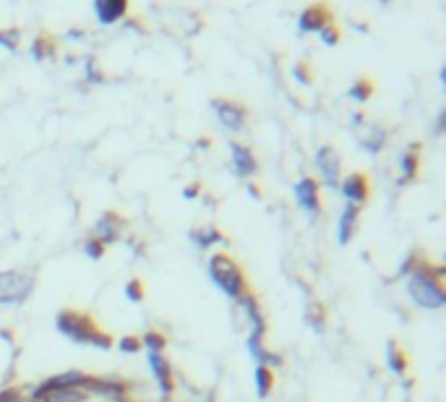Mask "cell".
Segmentation results:
<instances>
[{"label": "cell", "instance_id": "1", "mask_svg": "<svg viewBox=\"0 0 446 402\" xmlns=\"http://www.w3.org/2000/svg\"><path fill=\"white\" fill-rule=\"evenodd\" d=\"M407 293L412 303L425 308V311H436L446 306V290H444V266L431 261H417L407 277Z\"/></svg>", "mask_w": 446, "mask_h": 402}, {"label": "cell", "instance_id": "2", "mask_svg": "<svg viewBox=\"0 0 446 402\" xmlns=\"http://www.w3.org/2000/svg\"><path fill=\"white\" fill-rule=\"evenodd\" d=\"M55 326L63 337H69L71 342H81V345H91L97 350H110L113 348V337L107 332H102L97 326V321L91 319L89 313L76 311V308H63L58 311Z\"/></svg>", "mask_w": 446, "mask_h": 402}, {"label": "cell", "instance_id": "3", "mask_svg": "<svg viewBox=\"0 0 446 402\" xmlns=\"http://www.w3.org/2000/svg\"><path fill=\"white\" fill-rule=\"evenodd\" d=\"M209 277L230 301H240L248 293L245 272H243V266L230 253H214L209 258Z\"/></svg>", "mask_w": 446, "mask_h": 402}, {"label": "cell", "instance_id": "4", "mask_svg": "<svg viewBox=\"0 0 446 402\" xmlns=\"http://www.w3.org/2000/svg\"><path fill=\"white\" fill-rule=\"evenodd\" d=\"M37 288V274L21 269L0 272V306H21Z\"/></svg>", "mask_w": 446, "mask_h": 402}, {"label": "cell", "instance_id": "5", "mask_svg": "<svg viewBox=\"0 0 446 402\" xmlns=\"http://www.w3.org/2000/svg\"><path fill=\"white\" fill-rule=\"evenodd\" d=\"M83 392L86 395H97L105 397V400L113 402H126L131 400V384L128 381L118 379V376H89L86 384H83Z\"/></svg>", "mask_w": 446, "mask_h": 402}, {"label": "cell", "instance_id": "6", "mask_svg": "<svg viewBox=\"0 0 446 402\" xmlns=\"http://www.w3.org/2000/svg\"><path fill=\"white\" fill-rule=\"evenodd\" d=\"M212 107H214V115H217V121L225 126L227 131H245L248 126V107L238 102V99H230V97H220V99H212Z\"/></svg>", "mask_w": 446, "mask_h": 402}, {"label": "cell", "instance_id": "7", "mask_svg": "<svg viewBox=\"0 0 446 402\" xmlns=\"http://www.w3.org/2000/svg\"><path fill=\"white\" fill-rule=\"evenodd\" d=\"M313 162H316V170H318V175H321V181H324L326 189H340V181H342L340 152H337L334 146H318Z\"/></svg>", "mask_w": 446, "mask_h": 402}, {"label": "cell", "instance_id": "8", "mask_svg": "<svg viewBox=\"0 0 446 402\" xmlns=\"http://www.w3.org/2000/svg\"><path fill=\"white\" fill-rule=\"evenodd\" d=\"M295 201L310 220H316L318 212H321V191H318L316 178H308V175H305V178H300V181L295 183Z\"/></svg>", "mask_w": 446, "mask_h": 402}, {"label": "cell", "instance_id": "9", "mask_svg": "<svg viewBox=\"0 0 446 402\" xmlns=\"http://www.w3.org/2000/svg\"><path fill=\"white\" fill-rule=\"evenodd\" d=\"M340 194L348 199V204L363 206L371 199V181L365 173H350L340 181Z\"/></svg>", "mask_w": 446, "mask_h": 402}, {"label": "cell", "instance_id": "10", "mask_svg": "<svg viewBox=\"0 0 446 402\" xmlns=\"http://www.w3.org/2000/svg\"><path fill=\"white\" fill-rule=\"evenodd\" d=\"M123 228H126V220H123L118 212H105L102 217H99L97 222H94V228H91V233H94V241H99L102 246H110V243H115L118 238H121Z\"/></svg>", "mask_w": 446, "mask_h": 402}, {"label": "cell", "instance_id": "11", "mask_svg": "<svg viewBox=\"0 0 446 402\" xmlns=\"http://www.w3.org/2000/svg\"><path fill=\"white\" fill-rule=\"evenodd\" d=\"M230 162H233V173L238 178H253L258 173L256 154L250 152V146L245 144H238V141L230 144Z\"/></svg>", "mask_w": 446, "mask_h": 402}, {"label": "cell", "instance_id": "12", "mask_svg": "<svg viewBox=\"0 0 446 402\" xmlns=\"http://www.w3.org/2000/svg\"><path fill=\"white\" fill-rule=\"evenodd\" d=\"M149 368L154 373V379H157V387L162 392V397H173L175 392V373H173V366L167 363V358L162 353H149Z\"/></svg>", "mask_w": 446, "mask_h": 402}, {"label": "cell", "instance_id": "13", "mask_svg": "<svg viewBox=\"0 0 446 402\" xmlns=\"http://www.w3.org/2000/svg\"><path fill=\"white\" fill-rule=\"evenodd\" d=\"M238 303H240V311L245 313V321H248V326H250V334H253V337H264L266 334V319H264V311H261L258 298L253 296V293H245Z\"/></svg>", "mask_w": 446, "mask_h": 402}, {"label": "cell", "instance_id": "14", "mask_svg": "<svg viewBox=\"0 0 446 402\" xmlns=\"http://www.w3.org/2000/svg\"><path fill=\"white\" fill-rule=\"evenodd\" d=\"M332 21V11L326 6H308L303 8V14L298 16V29L300 31H321L324 26H329Z\"/></svg>", "mask_w": 446, "mask_h": 402}, {"label": "cell", "instance_id": "15", "mask_svg": "<svg viewBox=\"0 0 446 402\" xmlns=\"http://www.w3.org/2000/svg\"><path fill=\"white\" fill-rule=\"evenodd\" d=\"M128 14V0H94V16L102 26L121 21Z\"/></svg>", "mask_w": 446, "mask_h": 402}, {"label": "cell", "instance_id": "16", "mask_svg": "<svg viewBox=\"0 0 446 402\" xmlns=\"http://www.w3.org/2000/svg\"><path fill=\"white\" fill-rule=\"evenodd\" d=\"M386 141H389V131H386V126H381V123H368V126H363L360 146H363L368 154H378L386 146Z\"/></svg>", "mask_w": 446, "mask_h": 402}, {"label": "cell", "instance_id": "17", "mask_svg": "<svg viewBox=\"0 0 446 402\" xmlns=\"http://www.w3.org/2000/svg\"><path fill=\"white\" fill-rule=\"evenodd\" d=\"M248 353L253 356V361H256L258 366H266V368H277V366L285 363L280 353H272V350L266 348L264 337H253V334H248Z\"/></svg>", "mask_w": 446, "mask_h": 402}, {"label": "cell", "instance_id": "18", "mask_svg": "<svg viewBox=\"0 0 446 402\" xmlns=\"http://www.w3.org/2000/svg\"><path fill=\"white\" fill-rule=\"evenodd\" d=\"M86 379H89V373L83 371H63L58 373V376H50L47 381H42L37 389H83V384H86Z\"/></svg>", "mask_w": 446, "mask_h": 402}, {"label": "cell", "instance_id": "19", "mask_svg": "<svg viewBox=\"0 0 446 402\" xmlns=\"http://www.w3.org/2000/svg\"><path fill=\"white\" fill-rule=\"evenodd\" d=\"M31 397L39 402H89L83 389H34Z\"/></svg>", "mask_w": 446, "mask_h": 402}, {"label": "cell", "instance_id": "20", "mask_svg": "<svg viewBox=\"0 0 446 402\" xmlns=\"http://www.w3.org/2000/svg\"><path fill=\"white\" fill-rule=\"evenodd\" d=\"M358 220H360V206L345 204V209H342V214H340V225H337V233H340V246H348V243L355 238Z\"/></svg>", "mask_w": 446, "mask_h": 402}, {"label": "cell", "instance_id": "21", "mask_svg": "<svg viewBox=\"0 0 446 402\" xmlns=\"http://www.w3.org/2000/svg\"><path fill=\"white\" fill-rule=\"evenodd\" d=\"M417 170H420V146L412 144L407 152H402V157H400V181L397 183L405 186V183L415 181Z\"/></svg>", "mask_w": 446, "mask_h": 402}, {"label": "cell", "instance_id": "22", "mask_svg": "<svg viewBox=\"0 0 446 402\" xmlns=\"http://www.w3.org/2000/svg\"><path fill=\"white\" fill-rule=\"evenodd\" d=\"M386 368L392 373H397V376H405L410 368V358L407 353L400 348V342L397 340H389L386 342Z\"/></svg>", "mask_w": 446, "mask_h": 402}, {"label": "cell", "instance_id": "23", "mask_svg": "<svg viewBox=\"0 0 446 402\" xmlns=\"http://www.w3.org/2000/svg\"><path fill=\"white\" fill-rule=\"evenodd\" d=\"M191 241L196 243L198 248L206 251L212 248V246H217V243H227V238L222 236L220 228H214V225H209V228H196L191 230Z\"/></svg>", "mask_w": 446, "mask_h": 402}, {"label": "cell", "instance_id": "24", "mask_svg": "<svg viewBox=\"0 0 446 402\" xmlns=\"http://www.w3.org/2000/svg\"><path fill=\"white\" fill-rule=\"evenodd\" d=\"M303 319H305V324H308L316 334L326 332V308L318 303V301H308L305 311H303Z\"/></svg>", "mask_w": 446, "mask_h": 402}, {"label": "cell", "instance_id": "25", "mask_svg": "<svg viewBox=\"0 0 446 402\" xmlns=\"http://www.w3.org/2000/svg\"><path fill=\"white\" fill-rule=\"evenodd\" d=\"M253 379H256V395L261 397V400L272 395V389H274V371L272 368H266V366H256Z\"/></svg>", "mask_w": 446, "mask_h": 402}, {"label": "cell", "instance_id": "26", "mask_svg": "<svg viewBox=\"0 0 446 402\" xmlns=\"http://www.w3.org/2000/svg\"><path fill=\"white\" fill-rule=\"evenodd\" d=\"M31 58L34 61H50V58H55V42L53 37H47V34H39L37 39H34V45H31Z\"/></svg>", "mask_w": 446, "mask_h": 402}, {"label": "cell", "instance_id": "27", "mask_svg": "<svg viewBox=\"0 0 446 402\" xmlns=\"http://www.w3.org/2000/svg\"><path fill=\"white\" fill-rule=\"evenodd\" d=\"M350 99L353 102H358V105H365L368 99L373 97V81L371 79H355V84L350 86Z\"/></svg>", "mask_w": 446, "mask_h": 402}, {"label": "cell", "instance_id": "28", "mask_svg": "<svg viewBox=\"0 0 446 402\" xmlns=\"http://www.w3.org/2000/svg\"><path fill=\"white\" fill-rule=\"evenodd\" d=\"M138 340H141V348H146L149 353H165V348H167V337L162 332H157V329L144 332Z\"/></svg>", "mask_w": 446, "mask_h": 402}, {"label": "cell", "instance_id": "29", "mask_svg": "<svg viewBox=\"0 0 446 402\" xmlns=\"http://www.w3.org/2000/svg\"><path fill=\"white\" fill-rule=\"evenodd\" d=\"M118 350L126 353V356H136L138 350H141V340H138L136 334H123L121 340H118Z\"/></svg>", "mask_w": 446, "mask_h": 402}, {"label": "cell", "instance_id": "30", "mask_svg": "<svg viewBox=\"0 0 446 402\" xmlns=\"http://www.w3.org/2000/svg\"><path fill=\"white\" fill-rule=\"evenodd\" d=\"M126 298L133 301V303H141L144 301V282L141 280H128L126 282Z\"/></svg>", "mask_w": 446, "mask_h": 402}, {"label": "cell", "instance_id": "31", "mask_svg": "<svg viewBox=\"0 0 446 402\" xmlns=\"http://www.w3.org/2000/svg\"><path fill=\"white\" fill-rule=\"evenodd\" d=\"M19 39H21V31L19 29H0V47L16 50V47H19Z\"/></svg>", "mask_w": 446, "mask_h": 402}, {"label": "cell", "instance_id": "32", "mask_svg": "<svg viewBox=\"0 0 446 402\" xmlns=\"http://www.w3.org/2000/svg\"><path fill=\"white\" fill-rule=\"evenodd\" d=\"M318 37H321V42H324L326 47H337L340 45V29L334 26V24H329V26H324V29L318 31Z\"/></svg>", "mask_w": 446, "mask_h": 402}, {"label": "cell", "instance_id": "33", "mask_svg": "<svg viewBox=\"0 0 446 402\" xmlns=\"http://www.w3.org/2000/svg\"><path fill=\"white\" fill-rule=\"evenodd\" d=\"M83 253H86V256H89V258H94V261H97V258L105 256V246H102V243H99V241H94V238H89V241L83 243Z\"/></svg>", "mask_w": 446, "mask_h": 402}, {"label": "cell", "instance_id": "34", "mask_svg": "<svg viewBox=\"0 0 446 402\" xmlns=\"http://www.w3.org/2000/svg\"><path fill=\"white\" fill-rule=\"evenodd\" d=\"M293 76H295V81L303 84V86H308V84L313 81V79H310V71H308V63H295Z\"/></svg>", "mask_w": 446, "mask_h": 402}, {"label": "cell", "instance_id": "35", "mask_svg": "<svg viewBox=\"0 0 446 402\" xmlns=\"http://www.w3.org/2000/svg\"><path fill=\"white\" fill-rule=\"evenodd\" d=\"M0 402H24V395L19 387H6L0 389Z\"/></svg>", "mask_w": 446, "mask_h": 402}, {"label": "cell", "instance_id": "36", "mask_svg": "<svg viewBox=\"0 0 446 402\" xmlns=\"http://www.w3.org/2000/svg\"><path fill=\"white\" fill-rule=\"evenodd\" d=\"M83 71H86V81H102V74H99L97 63L91 61V58L83 61Z\"/></svg>", "mask_w": 446, "mask_h": 402}, {"label": "cell", "instance_id": "37", "mask_svg": "<svg viewBox=\"0 0 446 402\" xmlns=\"http://www.w3.org/2000/svg\"><path fill=\"white\" fill-rule=\"evenodd\" d=\"M444 123H446V113L441 110L439 115H436V126H433V136H441L444 134Z\"/></svg>", "mask_w": 446, "mask_h": 402}, {"label": "cell", "instance_id": "38", "mask_svg": "<svg viewBox=\"0 0 446 402\" xmlns=\"http://www.w3.org/2000/svg\"><path fill=\"white\" fill-rule=\"evenodd\" d=\"M183 196H186V199H196V196H201V186H198V183H191V186H186V191H183Z\"/></svg>", "mask_w": 446, "mask_h": 402}, {"label": "cell", "instance_id": "39", "mask_svg": "<svg viewBox=\"0 0 446 402\" xmlns=\"http://www.w3.org/2000/svg\"><path fill=\"white\" fill-rule=\"evenodd\" d=\"M363 123V113H355L353 115V126H360Z\"/></svg>", "mask_w": 446, "mask_h": 402}, {"label": "cell", "instance_id": "40", "mask_svg": "<svg viewBox=\"0 0 446 402\" xmlns=\"http://www.w3.org/2000/svg\"><path fill=\"white\" fill-rule=\"evenodd\" d=\"M439 81H441V84L446 81V69H441V71H439Z\"/></svg>", "mask_w": 446, "mask_h": 402}, {"label": "cell", "instance_id": "41", "mask_svg": "<svg viewBox=\"0 0 446 402\" xmlns=\"http://www.w3.org/2000/svg\"><path fill=\"white\" fill-rule=\"evenodd\" d=\"M24 402H39V400H34V397H29V400H24Z\"/></svg>", "mask_w": 446, "mask_h": 402}]
</instances>
